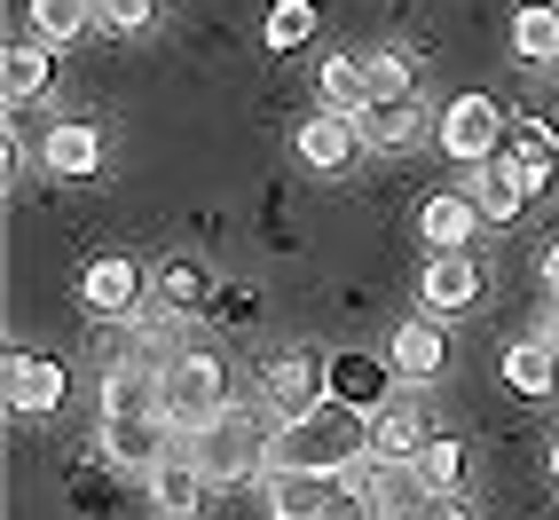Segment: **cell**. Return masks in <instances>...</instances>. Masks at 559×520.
Segmentation results:
<instances>
[{
    "mask_svg": "<svg viewBox=\"0 0 559 520\" xmlns=\"http://www.w3.org/2000/svg\"><path fill=\"white\" fill-rule=\"evenodd\" d=\"M355 458H370V418L347 411V402H323V411L276 426V458H269V465H292V473H340V465H355Z\"/></svg>",
    "mask_w": 559,
    "mask_h": 520,
    "instance_id": "1",
    "label": "cell"
},
{
    "mask_svg": "<svg viewBox=\"0 0 559 520\" xmlns=\"http://www.w3.org/2000/svg\"><path fill=\"white\" fill-rule=\"evenodd\" d=\"M190 458L205 481H269V458H276V426L260 411H221L213 426L190 434Z\"/></svg>",
    "mask_w": 559,
    "mask_h": 520,
    "instance_id": "2",
    "label": "cell"
},
{
    "mask_svg": "<svg viewBox=\"0 0 559 520\" xmlns=\"http://www.w3.org/2000/svg\"><path fill=\"white\" fill-rule=\"evenodd\" d=\"M221 411H229V370H221V355H213V347H181V355L166 363V418H174L181 434H198V426H213Z\"/></svg>",
    "mask_w": 559,
    "mask_h": 520,
    "instance_id": "3",
    "label": "cell"
},
{
    "mask_svg": "<svg viewBox=\"0 0 559 520\" xmlns=\"http://www.w3.org/2000/svg\"><path fill=\"white\" fill-rule=\"evenodd\" d=\"M181 441H190V434H181L166 411H142V418H103L95 450L119 465V473H158V465L181 450Z\"/></svg>",
    "mask_w": 559,
    "mask_h": 520,
    "instance_id": "4",
    "label": "cell"
},
{
    "mask_svg": "<svg viewBox=\"0 0 559 520\" xmlns=\"http://www.w3.org/2000/svg\"><path fill=\"white\" fill-rule=\"evenodd\" d=\"M260 505H269V520H340L355 497L340 489V473H292V465H269V481H260Z\"/></svg>",
    "mask_w": 559,
    "mask_h": 520,
    "instance_id": "5",
    "label": "cell"
},
{
    "mask_svg": "<svg viewBox=\"0 0 559 520\" xmlns=\"http://www.w3.org/2000/svg\"><path fill=\"white\" fill-rule=\"evenodd\" d=\"M331 402V379L316 355H269V370H260V411H269L276 426L284 418H308Z\"/></svg>",
    "mask_w": 559,
    "mask_h": 520,
    "instance_id": "6",
    "label": "cell"
},
{
    "mask_svg": "<svg viewBox=\"0 0 559 520\" xmlns=\"http://www.w3.org/2000/svg\"><path fill=\"white\" fill-rule=\"evenodd\" d=\"M441 151H450L457 166H480L504 151V103L489 95H457L450 110H441Z\"/></svg>",
    "mask_w": 559,
    "mask_h": 520,
    "instance_id": "7",
    "label": "cell"
},
{
    "mask_svg": "<svg viewBox=\"0 0 559 520\" xmlns=\"http://www.w3.org/2000/svg\"><path fill=\"white\" fill-rule=\"evenodd\" d=\"M292 151H300V166H316V174H347L370 142H362V119H347V110H308V119L292 127Z\"/></svg>",
    "mask_w": 559,
    "mask_h": 520,
    "instance_id": "8",
    "label": "cell"
},
{
    "mask_svg": "<svg viewBox=\"0 0 559 520\" xmlns=\"http://www.w3.org/2000/svg\"><path fill=\"white\" fill-rule=\"evenodd\" d=\"M426 441H433V426L418 411V394H386L379 411H370V458L379 465H418Z\"/></svg>",
    "mask_w": 559,
    "mask_h": 520,
    "instance_id": "9",
    "label": "cell"
},
{
    "mask_svg": "<svg viewBox=\"0 0 559 520\" xmlns=\"http://www.w3.org/2000/svg\"><path fill=\"white\" fill-rule=\"evenodd\" d=\"M323 379H331V402H347V411L370 418L394 394V363L386 355H362V347H340V355H323Z\"/></svg>",
    "mask_w": 559,
    "mask_h": 520,
    "instance_id": "10",
    "label": "cell"
},
{
    "mask_svg": "<svg viewBox=\"0 0 559 520\" xmlns=\"http://www.w3.org/2000/svg\"><path fill=\"white\" fill-rule=\"evenodd\" d=\"M0 394H9V411H16V418H48L56 402H63V363L16 347L9 363H0Z\"/></svg>",
    "mask_w": 559,
    "mask_h": 520,
    "instance_id": "11",
    "label": "cell"
},
{
    "mask_svg": "<svg viewBox=\"0 0 559 520\" xmlns=\"http://www.w3.org/2000/svg\"><path fill=\"white\" fill-rule=\"evenodd\" d=\"M473 229H480L473 190H433V198L418 205V237H426V252H473Z\"/></svg>",
    "mask_w": 559,
    "mask_h": 520,
    "instance_id": "12",
    "label": "cell"
},
{
    "mask_svg": "<svg viewBox=\"0 0 559 520\" xmlns=\"http://www.w3.org/2000/svg\"><path fill=\"white\" fill-rule=\"evenodd\" d=\"M418 300H426V316H457V308H473V300H480V260H473V252H433Z\"/></svg>",
    "mask_w": 559,
    "mask_h": 520,
    "instance_id": "13",
    "label": "cell"
},
{
    "mask_svg": "<svg viewBox=\"0 0 559 520\" xmlns=\"http://www.w3.org/2000/svg\"><path fill=\"white\" fill-rule=\"evenodd\" d=\"M80 292H87L95 316H134L142 308V269H134L127 252H95L87 276H80Z\"/></svg>",
    "mask_w": 559,
    "mask_h": 520,
    "instance_id": "14",
    "label": "cell"
},
{
    "mask_svg": "<svg viewBox=\"0 0 559 520\" xmlns=\"http://www.w3.org/2000/svg\"><path fill=\"white\" fill-rule=\"evenodd\" d=\"M441 355H450V340H441V316H409V323L394 331V347H386V363H394L402 387H426L433 370H441Z\"/></svg>",
    "mask_w": 559,
    "mask_h": 520,
    "instance_id": "15",
    "label": "cell"
},
{
    "mask_svg": "<svg viewBox=\"0 0 559 520\" xmlns=\"http://www.w3.org/2000/svg\"><path fill=\"white\" fill-rule=\"evenodd\" d=\"M142 411H166V370L158 363L103 370V418H142Z\"/></svg>",
    "mask_w": 559,
    "mask_h": 520,
    "instance_id": "16",
    "label": "cell"
},
{
    "mask_svg": "<svg viewBox=\"0 0 559 520\" xmlns=\"http://www.w3.org/2000/svg\"><path fill=\"white\" fill-rule=\"evenodd\" d=\"M528 190H536V181H528V166H520V158H480L473 166V205H480V221H512L520 205H528Z\"/></svg>",
    "mask_w": 559,
    "mask_h": 520,
    "instance_id": "17",
    "label": "cell"
},
{
    "mask_svg": "<svg viewBox=\"0 0 559 520\" xmlns=\"http://www.w3.org/2000/svg\"><path fill=\"white\" fill-rule=\"evenodd\" d=\"M213 489V481L198 473V458H190V441H181V450L151 473V505L166 512V520H198V497Z\"/></svg>",
    "mask_w": 559,
    "mask_h": 520,
    "instance_id": "18",
    "label": "cell"
},
{
    "mask_svg": "<svg viewBox=\"0 0 559 520\" xmlns=\"http://www.w3.org/2000/svg\"><path fill=\"white\" fill-rule=\"evenodd\" d=\"M0 87H9V103H40L56 87V48L48 40H16L0 56Z\"/></svg>",
    "mask_w": 559,
    "mask_h": 520,
    "instance_id": "19",
    "label": "cell"
},
{
    "mask_svg": "<svg viewBox=\"0 0 559 520\" xmlns=\"http://www.w3.org/2000/svg\"><path fill=\"white\" fill-rule=\"evenodd\" d=\"M418 134H426V103H418V95L370 103V110H362V142H370V151H409Z\"/></svg>",
    "mask_w": 559,
    "mask_h": 520,
    "instance_id": "20",
    "label": "cell"
},
{
    "mask_svg": "<svg viewBox=\"0 0 559 520\" xmlns=\"http://www.w3.org/2000/svg\"><path fill=\"white\" fill-rule=\"evenodd\" d=\"M504 387L528 394V402H544V394L559 387V347H551V340H520V347L504 355Z\"/></svg>",
    "mask_w": 559,
    "mask_h": 520,
    "instance_id": "21",
    "label": "cell"
},
{
    "mask_svg": "<svg viewBox=\"0 0 559 520\" xmlns=\"http://www.w3.org/2000/svg\"><path fill=\"white\" fill-rule=\"evenodd\" d=\"M433 489H426V473L418 465H379V489H370V520H418V505H426Z\"/></svg>",
    "mask_w": 559,
    "mask_h": 520,
    "instance_id": "22",
    "label": "cell"
},
{
    "mask_svg": "<svg viewBox=\"0 0 559 520\" xmlns=\"http://www.w3.org/2000/svg\"><path fill=\"white\" fill-rule=\"evenodd\" d=\"M103 166V134L87 119H71V127H48V174H71V181H87Z\"/></svg>",
    "mask_w": 559,
    "mask_h": 520,
    "instance_id": "23",
    "label": "cell"
},
{
    "mask_svg": "<svg viewBox=\"0 0 559 520\" xmlns=\"http://www.w3.org/2000/svg\"><path fill=\"white\" fill-rule=\"evenodd\" d=\"M316 87H323V110H347V119H362L370 110V80H362V56H331L316 71Z\"/></svg>",
    "mask_w": 559,
    "mask_h": 520,
    "instance_id": "24",
    "label": "cell"
},
{
    "mask_svg": "<svg viewBox=\"0 0 559 520\" xmlns=\"http://www.w3.org/2000/svg\"><path fill=\"white\" fill-rule=\"evenodd\" d=\"M512 48L528 63H559V9L551 0H528V9L512 16Z\"/></svg>",
    "mask_w": 559,
    "mask_h": 520,
    "instance_id": "25",
    "label": "cell"
},
{
    "mask_svg": "<svg viewBox=\"0 0 559 520\" xmlns=\"http://www.w3.org/2000/svg\"><path fill=\"white\" fill-rule=\"evenodd\" d=\"M87 24H95V0H32V40H48V48L80 40Z\"/></svg>",
    "mask_w": 559,
    "mask_h": 520,
    "instance_id": "26",
    "label": "cell"
},
{
    "mask_svg": "<svg viewBox=\"0 0 559 520\" xmlns=\"http://www.w3.org/2000/svg\"><path fill=\"white\" fill-rule=\"evenodd\" d=\"M362 80H370V103H402V95H418V71H409V56H362Z\"/></svg>",
    "mask_w": 559,
    "mask_h": 520,
    "instance_id": "27",
    "label": "cell"
},
{
    "mask_svg": "<svg viewBox=\"0 0 559 520\" xmlns=\"http://www.w3.org/2000/svg\"><path fill=\"white\" fill-rule=\"evenodd\" d=\"M418 473H426V489H457V481H465V441L433 434L426 450H418Z\"/></svg>",
    "mask_w": 559,
    "mask_h": 520,
    "instance_id": "28",
    "label": "cell"
},
{
    "mask_svg": "<svg viewBox=\"0 0 559 520\" xmlns=\"http://www.w3.org/2000/svg\"><path fill=\"white\" fill-rule=\"evenodd\" d=\"M316 40V9L308 0H276L269 9V48H308Z\"/></svg>",
    "mask_w": 559,
    "mask_h": 520,
    "instance_id": "29",
    "label": "cell"
},
{
    "mask_svg": "<svg viewBox=\"0 0 559 520\" xmlns=\"http://www.w3.org/2000/svg\"><path fill=\"white\" fill-rule=\"evenodd\" d=\"M158 300H166V308H181V316H190V308L205 300V276L190 269V260H166V269H158Z\"/></svg>",
    "mask_w": 559,
    "mask_h": 520,
    "instance_id": "30",
    "label": "cell"
},
{
    "mask_svg": "<svg viewBox=\"0 0 559 520\" xmlns=\"http://www.w3.org/2000/svg\"><path fill=\"white\" fill-rule=\"evenodd\" d=\"M158 16V0H95V24L103 32H142Z\"/></svg>",
    "mask_w": 559,
    "mask_h": 520,
    "instance_id": "31",
    "label": "cell"
},
{
    "mask_svg": "<svg viewBox=\"0 0 559 520\" xmlns=\"http://www.w3.org/2000/svg\"><path fill=\"white\" fill-rule=\"evenodd\" d=\"M418 520H473V512H465V497H457V489H433V497L418 505Z\"/></svg>",
    "mask_w": 559,
    "mask_h": 520,
    "instance_id": "32",
    "label": "cell"
},
{
    "mask_svg": "<svg viewBox=\"0 0 559 520\" xmlns=\"http://www.w3.org/2000/svg\"><path fill=\"white\" fill-rule=\"evenodd\" d=\"M544 284H551V300H559V245H544Z\"/></svg>",
    "mask_w": 559,
    "mask_h": 520,
    "instance_id": "33",
    "label": "cell"
},
{
    "mask_svg": "<svg viewBox=\"0 0 559 520\" xmlns=\"http://www.w3.org/2000/svg\"><path fill=\"white\" fill-rule=\"evenodd\" d=\"M536 340H551V347H559V300H551V316H544V331H536Z\"/></svg>",
    "mask_w": 559,
    "mask_h": 520,
    "instance_id": "34",
    "label": "cell"
},
{
    "mask_svg": "<svg viewBox=\"0 0 559 520\" xmlns=\"http://www.w3.org/2000/svg\"><path fill=\"white\" fill-rule=\"evenodd\" d=\"M551 481H559V441H551Z\"/></svg>",
    "mask_w": 559,
    "mask_h": 520,
    "instance_id": "35",
    "label": "cell"
},
{
    "mask_svg": "<svg viewBox=\"0 0 559 520\" xmlns=\"http://www.w3.org/2000/svg\"><path fill=\"white\" fill-rule=\"evenodd\" d=\"M551 9H559V0H551Z\"/></svg>",
    "mask_w": 559,
    "mask_h": 520,
    "instance_id": "36",
    "label": "cell"
}]
</instances>
